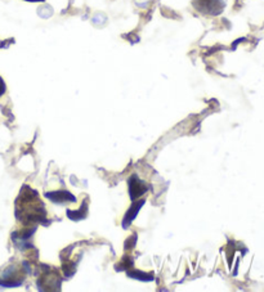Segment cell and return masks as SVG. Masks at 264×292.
Wrapping results in <instances>:
<instances>
[{
    "label": "cell",
    "mask_w": 264,
    "mask_h": 292,
    "mask_svg": "<svg viewBox=\"0 0 264 292\" xmlns=\"http://www.w3.org/2000/svg\"><path fill=\"white\" fill-rule=\"evenodd\" d=\"M130 197L133 198V200H136L137 197H140L141 195H143V192H146V189H147V187L143 186L142 183H141L140 180H138V178H137V175H134L133 178H130Z\"/></svg>",
    "instance_id": "6da1fadb"
},
{
    "label": "cell",
    "mask_w": 264,
    "mask_h": 292,
    "mask_svg": "<svg viewBox=\"0 0 264 292\" xmlns=\"http://www.w3.org/2000/svg\"><path fill=\"white\" fill-rule=\"evenodd\" d=\"M6 93V84H4L3 79L0 77V97Z\"/></svg>",
    "instance_id": "3957f363"
},
{
    "label": "cell",
    "mask_w": 264,
    "mask_h": 292,
    "mask_svg": "<svg viewBox=\"0 0 264 292\" xmlns=\"http://www.w3.org/2000/svg\"><path fill=\"white\" fill-rule=\"evenodd\" d=\"M47 197L51 198L53 202H63L65 200H71L72 202L76 201V198L74 196H71L68 192H53V193H47Z\"/></svg>",
    "instance_id": "7a4b0ae2"
}]
</instances>
